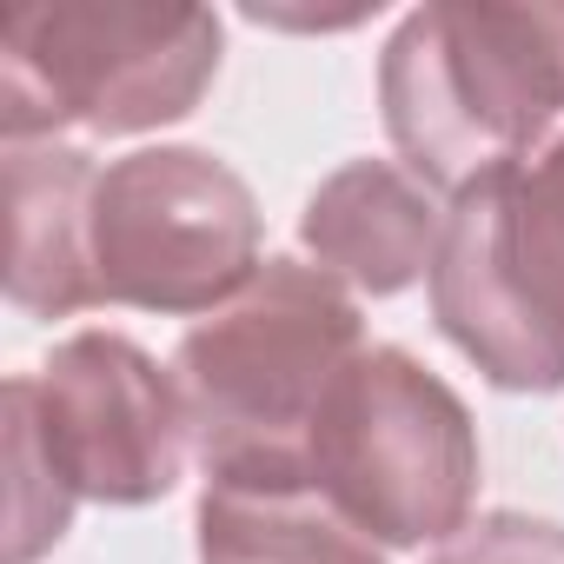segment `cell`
Wrapping results in <instances>:
<instances>
[{
    "label": "cell",
    "mask_w": 564,
    "mask_h": 564,
    "mask_svg": "<svg viewBox=\"0 0 564 564\" xmlns=\"http://www.w3.org/2000/svg\"><path fill=\"white\" fill-rule=\"evenodd\" d=\"M259 272V206L199 147H147L100 173L94 286L100 306L219 313Z\"/></svg>",
    "instance_id": "cell-6"
},
{
    "label": "cell",
    "mask_w": 564,
    "mask_h": 564,
    "mask_svg": "<svg viewBox=\"0 0 564 564\" xmlns=\"http://www.w3.org/2000/svg\"><path fill=\"white\" fill-rule=\"evenodd\" d=\"M61 478L100 505H147L180 485L193 425L173 372L120 333H80L28 379Z\"/></svg>",
    "instance_id": "cell-7"
},
{
    "label": "cell",
    "mask_w": 564,
    "mask_h": 564,
    "mask_svg": "<svg viewBox=\"0 0 564 564\" xmlns=\"http://www.w3.org/2000/svg\"><path fill=\"white\" fill-rule=\"evenodd\" d=\"M219 74V21L206 8H120V0H61V8L0 14V127L14 140L147 133L199 107Z\"/></svg>",
    "instance_id": "cell-3"
},
{
    "label": "cell",
    "mask_w": 564,
    "mask_h": 564,
    "mask_svg": "<svg viewBox=\"0 0 564 564\" xmlns=\"http://www.w3.org/2000/svg\"><path fill=\"white\" fill-rule=\"evenodd\" d=\"M359 352V306L339 279L300 259H265L246 293L206 313L173 352L206 485L313 478L306 445L319 405Z\"/></svg>",
    "instance_id": "cell-1"
},
{
    "label": "cell",
    "mask_w": 564,
    "mask_h": 564,
    "mask_svg": "<svg viewBox=\"0 0 564 564\" xmlns=\"http://www.w3.org/2000/svg\"><path fill=\"white\" fill-rule=\"evenodd\" d=\"M432 564H564V524L524 518V511H491L438 544Z\"/></svg>",
    "instance_id": "cell-12"
},
{
    "label": "cell",
    "mask_w": 564,
    "mask_h": 564,
    "mask_svg": "<svg viewBox=\"0 0 564 564\" xmlns=\"http://www.w3.org/2000/svg\"><path fill=\"white\" fill-rule=\"evenodd\" d=\"M306 471L359 538L405 551L465 531L478 491V438L445 379H432L399 346H372L326 392Z\"/></svg>",
    "instance_id": "cell-5"
},
{
    "label": "cell",
    "mask_w": 564,
    "mask_h": 564,
    "mask_svg": "<svg viewBox=\"0 0 564 564\" xmlns=\"http://www.w3.org/2000/svg\"><path fill=\"white\" fill-rule=\"evenodd\" d=\"M432 313L491 386H564V133L452 199Z\"/></svg>",
    "instance_id": "cell-4"
},
{
    "label": "cell",
    "mask_w": 564,
    "mask_h": 564,
    "mask_svg": "<svg viewBox=\"0 0 564 564\" xmlns=\"http://www.w3.org/2000/svg\"><path fill=\"white\" fill-rule=\"evenodd\" d=\"M300 239L313 246L319 272L386 300V293H405L419 272H432L445 213L432 206L425 180H412L405 166L352 160L306 199Z\"/></svg>",
    "instance_id": "cell-9"
},
{
    "label": "cell",
    "mask_w": 564,
    "mask_h": 564,
    "mask_svg": "<svg viewBox=\"0 0 564 564\" xmlns=\"http://www.w3.org/2000/svg\"><path fill=\"white\" fill-rule=\"evenodd\" d=\"M0 405H8V564H34L67 538L80 491L61 478V465L41 438L28 379H8V399Z\"/></svg>",
    "instance_id": "cell-11"
},
{
    "label": "cell",
    "mask_w": 564,
    "mask_h": 564,
    "mask_svg": "<svg viewBox=\"0 0 564 564\" xmlns=\"http://www.w3.org/2000/svg\"><path fill=\"white\" fill-rule=\"evenodd\" d=\"M199 564H386L313 478H239L199 498Z\"/></svg>",
    "instance_id": "cell-10"
},
{
    "label": "cell",
    "mask_w": 564,
    "mask_h": 564,
    "mask_svg": "<svg viewBox=\"0 0 564 564\" xmlns=\"http://www.w3.org/2000/svg\"><path fill=\"white\" fill-rule=\"evenodd\" d=\"M379 107L405 173L458 199L531 160L564 113V8L438 0L405 14L379 61Z\"/></svg>",
    "instance_id": "cell-2"
},
{
    "label": "cell",
    "mask_w": 564,
    "mask_h": 564,
    "mask_svg": "<svg viewBox=\"0 0 564 564\" xmlns=\"http://www.w3.org/2000/svg\"><path fill=\"white\" fill-rule=\"evenodd\" d=\"M94 193L100 173L67 140L8 147V300L34 319L100 306L94 286Z\"/></svg>",
    "instance_id": "cell-8"
}]
</instances>
